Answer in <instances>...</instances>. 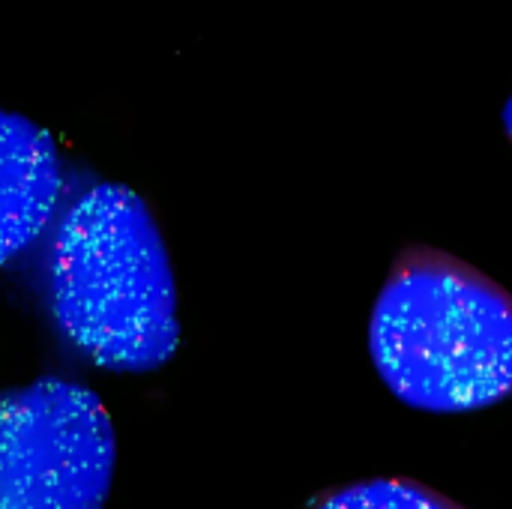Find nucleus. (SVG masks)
<instances>
[{
    "mask_svg": "<svg viewBox=\"0 0 512 509\" xmlns=\"http://www.w3.org/2000/svg\"><path fill=\"white\" fill-rule=\"evenodd\" d=\"M504 129H507V135H510L512 141V96L507 99V105H504Z\"/></svg>",
    "mask_w": 512,
    "mask_h": 509,
    "instance_id": "6",
    "label": "nucleus"
},
{
    "mask_svg": "<svg viewBox=\"0 0 512 509\" xmlns=\"http://www.w3.org/2000/svg\"><path fill=\"white\" fill-rule=\"evenodd\" d=\"M60 189L54 138L33 120L0 108V267L45 231Z\"/></svg>",
    "mask_w": 512,
    "mask_h": 509,
    "instance_id": "4",
    "label": "nucleus"
},
{
    "mask_svg": "<svg viewBox=\"0 0 512 509\" xmlns=\"http://www.w3.org/2000/svg\"><path fill=\"white\" fill-rule=\"evenodd\" d=\"M60 333L96 366L150 372L180 345L177 285L159 225L132 189L99 183L63 216L48 252Z\"/></svg>",
    "mask_w": 512,
    "mask_h": 509,
    "instance_id": "2",
    "label": "nucleus"
},
{
    "mask_svg": "<svg viewBox=\"0 0 512 509\" xmlns=\"http://www.w3.org/2000/svg\"><path fill=\"white\" fill-rule=\"evenodd\" d=\"M312 509H468L432 486L408 477L360 480L342 489L324 492Z\"/></svg>",
    "mask_w": 512,
    "mask_h": 509,
    "instance_id": "5",
    "label": "nucleus"
},
{
    "mask_svg": "<svg viewBox=\"0 0 512 509\" xmlns=\"http://www.w3.org/2000/svg\"><path fill=\"white\" fill-rule=\"evenodd\" d=\"M369 354L408 408H492L512 396V294L444 249L408 243L375 300Z\"/></svg>",
    "mask_w": 512,
    "mask_h": 509,
    "instance_id": "1",
    "label": "nucleus"
},
{
    "mask_svg": "<svg viewBox=\"0 0 512 509\" xmlns=\"http://www.w3.org/2000/svg\"><path fill=\"white\" fill-rule=\"evenodd\" d=\"M114 426L102 399L66 378L0 396V509H102Z\"/></svg>",
    "mask_w": 512,
    "mask_h": 509,
    "instance_id": "3",
    "label": "nucleus"
}]
</instances>
